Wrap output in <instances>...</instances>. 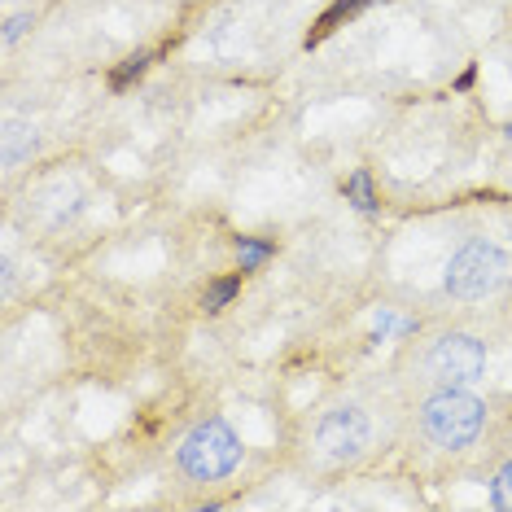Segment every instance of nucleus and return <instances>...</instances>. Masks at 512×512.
<instances>
[{
  "label": "nucleus",
  "instance_id": "obj_10",
  "mask_svg": "<svg viewBox=\"0 0 512 512\" xmlns=\"http://www.w3.org/2000/svg\"><path fill=\"white\" fill-rule=\"evenodd\" d=\"M145 66H149V53H136V57H127V62L114 71V88H127L136 75H145Z\"/></svg>",
  "mask_w": 512,
  "mask_h": 512
},
{
  "label": "nucleus",
  "instance_id": "obj_6",
  "mask_svg": "<svg viewBox=\"0 0 512 512\" xmlns=\"http://www.w3.org/2000/svg\"><path fill=\"white\" fill-rule=\"evenodd\" d=\"M368 5H372V0H337V5L329 9V14L320 18V31H333V27H337V22H342V18H355L359 9H368Z\"/></svg>",
  "mask_w": 512,
  "mask_h": 512
},
{
  "label": "nucleus",
  "instance_id": "obj_11",
  "mask_svg": "<svg viewBox=\"0 0 512 512\" xmlns=\"http://www.w3.org/2000/svg\"><path fill=\"white\" fill-rule=\"evenodd\" d=\"M237 285H241V281H237V276H228V281H219V285H211V294H206V298H202V307H206V311H219V307H224V302H228L232 294H237Z\"/></svg>",
  "mask_w": 512,
  "mask_h": 512
},
{
  "label": "nucleus",
  "instance_id": "obj_5",
  "mask_svg": "<svg viewBox=\"0 0 512 512\" xmlns=\"http://www.w3.org/2000/svg\"><path fill=\"white\" fill-rule=\"evenodd\" d=\"M368 438H372V425H368V416L359 412V407H333V412L320 421V429H316V447H320V456H329V460L364 456Z\"/></svg>",
  "mask_w": 512,
  "mask_h": 512
},
{
  "label": "nucleus",
  "instance_id": "obj_8",
  "mask_svg": "<svg viewBox=\"0 0 512 512\" xmlns=\"http://www.w3.org/2000/svg\"><path fill=\"white\" fill-rule=\"evenodd\" d=\"M491 499H495V508H504V512H512V464H504V469H499V473H495Z\"/></svg>",
  "mask_w": 512,
  "mask_h": 512
},
{
  "label": "nucleus",
  "instance_id": "obj_7",
  "mask_svg": "<svg viewBox=\"0 0 512 512\" xmlns=\"http://www.w3.org/2000/svg\"><path fill=\"white\" fill-rule=\"evenodd\" d=\"M267 254H272V246H267V241H241L237 246V259H241V272H254V267H259Z\"/></svg>",
  "mask_w": 512,
  "mask_h": 512
},
{
  "label": "nucleus",
  "instance_id": "obj_2",
  "mask_svg": "<svg viewBox=\"0 0 512 512\" xmlns=\"http://www.w3.org/2000/svg\"><path fill=\"white\" fill-rule=\"evenodd\" d=\"M180 464L197 482H219V477H228L241 464V442L224 421H206L184 438Z\"/></svg>",
  "mask_w": 512,
  "mask_h": 512
},
{
  "label": "nucleus",
  "instance_id": "obj_9",
  "mask_svg": "<svg viewBox=\"0 0 512 512\" xmlns=\"http://www.w3.org/2000/svg\"><path fill=\"white\" fill-rule=\"evenodd\" d=\"M346 193L355 197L359 211H372V206H377V197H372V180L364 176V171H359V176H351V184H346Z\"/></svg>",
  "mask_w": 512,
  "mask_h": 512
},
{
  "label": "nucleus",
  "instance_id": "obj_4",
  "mask_svg": "<svg viewBox=\"0 0 512 512\" xmlns=\"http://www.w3.org/2000/svg\"><path fill=\"white\" fill-rule=\"evenodd\" d=\"M425 372H429V381H438L442 390H464V386H473V381H482L486 346L469 333H447L429 346Z\"/></svg>",
  "mask_w": 512,
  "mask_h": 512
},
{
  "label": "nucleus",
  "instance_id": "obj_12",
  "mask_svg": "<svg viewBox=\"0 0 512 512\" xmlns=\"http://www.w3.org/2000/svg\"><path fill=\"white\" fill-rule=\"evenodd\" d=\"M22 27H27V18H9V27H5V44H14L22 36Z\"/></svg>",
  "mask_w": 512,
  "mask_h": 512
},
{
  "label": "nucleus",
  "instance_id": "obj_1",
  "mask_svg": "<svg viewBox=\"0 0 512 512\" xmlns=\"http://www.w3.org/2000/svg\"><path fill=\"white\" fill-rule=\"evenodd\" d=\"M504 272H508V259L499 246H491V241H464L447 263V294L464 302L486 298L504 285Z\"/></svg>",
  "mask_w": 512,
  "mask_h": 512
},
{
  "label": "nucleus",
  "instance_id": "obj_3",
  "mask_svg": "<svg viewBox=\"0 0 512 512\" xmlns=\"http://www.w3.org/2000/svg\"><path fill=\"white\" fill-rule=\"evenodd\" d=\"M482 421H486V407L464 390H442L425 403V434L438 442V447H469V442L482 434Z\"/></svg>",
  "mask_w": 512,
  "mask_h": 512
}]
</instances>
